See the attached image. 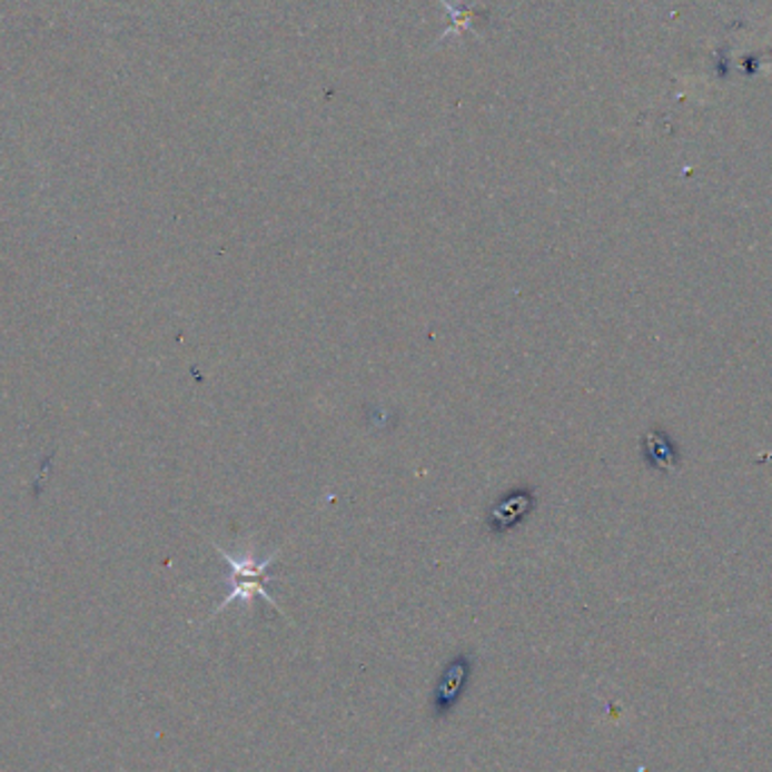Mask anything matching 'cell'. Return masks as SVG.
<instances>
[{
	"instance_id": "obj_1",
	"label": "cell",
	"mask_w": 772,
	"mask_h": 772,
	"mask_svg": "<svg viewBox=\"0 0 772 772\" xmlns=\"http://www.w3.org/2000/svg\"><path fill=\"white\" fill-rule=\"evenodd\" d=\"M215 552L221 556V561L230 567V592L221 598V603L212 610L210 614V620L212 616H217L224 607H228L230 603H245V605H251L254 598H265L274 610H278L283 616L285 610L278 605V601L267 592V583L274 578L269 574V567L274 565V561L280 556V552H271L269 556H256L254 550H247L243 556H230L228 552H224L221 547L215 545Z\"/></svg>"
},
{
	"instance_id": "obj_2",
	"label": "cell",
	"mask_w": 772,
	"mask_h": 772,
	"mask_svg": "<svg viewBox=\"0 0 772 772\" xmlns=\"http://www.w3.org/2000/svg\"><path fill=\"white\" fill-rule=\"evenodd\" d=\"M471 671H473V664L463 655L447 664V669L438 677V684H436V691H434L436 714L445 716L447 712L454 710L456 701L461 699L463 689H466V684L471 680Z\"/></svg>"
}]
</instances>
